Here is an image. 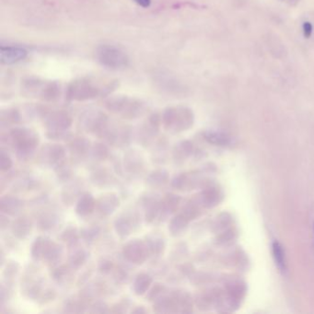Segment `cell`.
I'll use <instances>...</instances> for the list:
<instances>
[{
    "mask_svg": "<svg viewBox=\"0 0 314 314\" xmlns=\"http://www.w3.org/2000/svg\"><path fill=\"white\" fill-rule=\"evenodd\" d=\"M134 1L142 8H148L151 5V0H134Z\"/></svg>",
    "mask_w": 314,
    "mask_h": 314,
    "instance_id": "obj_44",
    "label": "cell"
},
{
    "mask_svg": "<svg viewBox=\"0 0 314 314\" xmlns=\"http://www.w3.org/2000/svg\"><path fill=\"white\" fill-rule=\"evenodd\" d=\"M89 311L93 313H105L108 312V306L104 302L99 301L91 307V309Z\"/></svg>",
    "mask_w": 314,
    "mask_h": 314,
    "instance_id": "obj_39",
    "label": "cell"
},
{
    "mask_svg": "<svg viewBox=\"0 0 314 314\" xmlns=\"http://www.w3.org/2000/svg\"><path fill=\"white\" fill-rule=\"evenodd\" d=\"M150 255L151 252L146 241L135 239L128 241L123 246V257L135 265H142Z\"/></svg>",
    "mask_w": 314,
    "mask_h": 314,
    "instance_id": "obj_4",
    "label": "cell"
},
{
    "mask_svg": "<svg viewBox=\"0 0 314 314\" xmlns=\"http://www.w3.org/2000/svg\"><path fill=\"white\" fill-rule=\"evenodd\" d=\"M113 264L112 261L108 259H102L99 262L98 269L103 274H108L113 269Z\"/></svg>",
    "mask_w": 314,
    "mask_h": 314,
    "instance_id": "obj_37",
    "label": "cell"
},
{
    "mask_svg": "<svg viewBox=\"0 0 314 314\" xmlns=\"http://www.w3.org/2000/svg\"><path fill=\"white\" fill-rule=\"evenodd\" d=\"M66 148L59 144H46L41 149L39 162L45 166H57L65 161Z\"/></svg>",
    "mask_w": 314,
    "mask_h": 314,
    "instance_id": "obj_5",
    "label": "cell"
},
{
    "mask_svg": "<svg viewBox=\"0 0 314 314\" xmlns=\"http://www.w3.org/2000/svg\"><path fill=\"white\" fill-rule=\"evenodd\" d=\"M129 306V300L128 299H123L119 301L117 304L113 306V312H124Z\"/></svg>",
    "mask_w": 314,
    "mask_h": 314,
    "instance_id": "obj_40",
    "label": "cell"
},
{
    "mask_svg": "<svg viewBox=\"0 0 314 314\" xmlns=\"http://www.w3.org/2000/svg\"><path fill=\"white\" fill-rule=\"evenodd\" d=\"M90 154L95 161L103 162L109 157L108 147L103 143H95L90 148Z\"/></svg>",
    "mask_w": 314,
    "mask_h": 314,
    "instance_id": "obj_28",
    "label": "cell"
},
{
    "mask_svg": "<svg viewBox=\"0 0 314 314\" xmlns=\"http://www.w3.org/2000/svg\"><path fill=\"white\" fill-rule=\"evenodd\" d=\"M180 200H181L180 197L173 195V194H167L162 199V208H163L165 219L168 216L172 215L173 212L176 211Z\"/></svg>",
    "mask_w": 314,
    "mask_h": 314,
    "instance_id": "obj_21",
    "label": "cell"
},
{
    "mask_svg": "<svg viewBox=\"0 0 314 314\" xmlns=\"http://www.w3.org/2000/svg\"><path fill=\"white\" fill-rule=\"evenodd\" d=\"M141 201L145 208V219L147 223L151 224L156 221H165L162 200L155 196L147 195V197L141 198Z\"/></svg>",
    "mask_w": 314,
    "mask_h": 314,
    "instance_id": "obj_6",
    "label": "cell"
},
{
    "mask_svg": "<svg viewBox=\"0 0 314 314\" xmlns=\"http://www.w3.org/2000/svg\"><path fill=\"white\" fill-rule=\"evenodd\" d=\"M10 136L16 148L17 157L23 161L33 155L40 142L38 134L29 128H13L10 130Z\"/></svg>",
    "mask_w": 314,
    "mask_h": 314,
    "instance_id": "obj_1",
    "label": "cell"
},
{
    "mask_svg": "<svg viewBox=\"0 0 314 314\" xmlns=\"http://www.w3.org/2000/svg\"><path fill=\"white\" fill-rule=\"evenodd\" d=\"M20 270V265L18 262L15 261H10L6 265L5 270H4V276L8 281L13 279Z\"/></svg>",
    "mask_w": 314,
    "mask_h": 314,
    "instance_id": "obj_34",
    "label": "cell"
},
{
    "mask_svg": "<svg viewBox=\"0 0 314 314\" xmlns=\"http://www.w3.org/2000/svg\"><path fill=\"white\" fill-rule=\"evenodd\" d=\"M58 221V216L53 211H45L39 216L38 225L43 231H48L53 229Z\"/></svg>",
    "mask_w": 314,
    "mask_h": 314,
    "instance_id": "obj_24",
    "label": "cell"
},
{
    "mask_svg": "<svg viewBox=\"0 0 314 314\" xmlns=\"http://www.w3.org/2000/svg\"><path fill=\"white\" fill-rule=\"evenodd\" d=\"M62 201L65 205L71 206L74 202L81 196V187L78 182H72L64 188L62 191Z\"/></svg>",
    "mask_w": 314,
    "mask_h": 314,
    "instance_id": "obj_20",
    "label": "cell"
},
{
    "mask_svg": "<svg viewBox=\"0 0 314 314\" xmlns=\"http://www.w3.org/2000/svg\"><path fill=\"white\" fill-rule=\"evenodd\" d=\"M115 277H116V279L118 281H120V282H123V281H127V278H128V274H127V272H124L123 269H117L116 272H115Z\"/></svg>",
    "mask_w": 314,
    "mask_h": 314,
    "instance_id": "obj_42",
    "label": "cell"
},
{
    "mask_svg": "<svg viewBox=\"0 0 314 314\" xmlns=\"http://www.w3.org/2000/svg\"><path fill=\"white\" fill-rule=\"evenodd\" d=\"M0 225H1V230H5L6 228H8L10 225V219H8V217L4 216V214H2L1 218H0Z\"/></svg>",
    "mask_w": 314,
    "mask_h": 314,
    "instance_id": "obj_43",
    "label": "cell"
},
{
    "mask_svg": "<svg viewBox=\"0 0 314 314\" xmlns=\"http://www.w3.org/2000/svg\"><path fill=\"white\" fill-rule=\"evenodd\" d=\"M302 30H303V35H304L305 38L309 39V38H310V36L312 35V33H313L312 24L309 21H305V22H303V25H302Z\"/></svg>",
    "mask_w": 314,
    "mask_h": 314,
    "instance_id": "obj_41",
    "label": "cell"
},
{
    "mask_svg": "<svg viewBox=\"0 0 314 314\" xmlns=\"http://www.w3.org/2000/svg\"><path fill=\"white\" fill-rule=\"evenodd\" d=\"M123 164L125 171L134 175L142 172L145 168V162L142 154L136 149H130L125 153L123 158Z\"/></svg>",
    "mask_w": 314,
    "mask_h": 314,
    "instance_id": "obj_8",
    "label": "cell"
},
{
    "mask_svg": "<svg viewBox=\"0 0 314 314\" xmlns=\"http://www.w3.org/2000/svg\"><path fill=\"white\" fill-rule=\"evenodd\" d=\"M120 205L117 196L113 193L104 194L96 200V208L103 216H108L115 211Z\"/></svg>",
    "mask_w": 314,
    "mask_h": 314,
    "instance_id": "obj_10",
    "label": "cell"
},
{
    "mask_svg": "<svg viewBox=\"0 0 314 314\" xmlns=\"http://www.w3.org/2000/svg\"><path fill=\"white\" fill-rule=\"evenodd\" d=\"M61 240L70 246L79 241V232L78 229L75 226H69L66 228L60 236Z\"/></svg>",
    "mask_w": 314,
    "mask_h": 314,
    "instance_id": "obj_29",
    "label": "cell"
},
{
    "mask_svg": "<svg viewBox=\"0 0 314 314\" xmlns=\"http://www.w3.org/2000/svg\"><path fill=\"white\" fill-rule=\"evenodd\" d=\"M99 89L90 85V82H78L70 88V97L78 101L92 99L97 96Z\"/></svg>",
    "mask_w": 314,
    "mask_h": 314,
    "instance_id": "obj_11",
    "label": "cell"
},
{
    "mask_svg": "<svg viewBox=\"0 0 314 314\" xmlns=\"http://www.w3.org/2000/svg\"><path fill=\"white\" fill-rule=\"evenodd\" d=\"M138 224V216L136 213H128L118 216L114 221V230L121 239H125L132 233Z\"/></svg>",
    "mask_w": 314,
    "mask_h": 314,
    "instance_id": "obj_7",
    "label": "cell"
},
{
    "mask_svg": "<svg viewBox=\"0 0 314 314\" xmlns=\"http://www.w3.org/2000/svg\"><path fill=\"white\" fill-rule=\"evenodd\" d=\"M186 183V175L184 173H181L179 175H176L174 178H172L171 185L172 188H175L178 190H181L182 187Z\"/></svg>",
    "mask_w": 314,
    "mask_h": 314,
    "instance_id": "obj_36",
    "label": "cell"
},
{
    "mask_svg": "<svg viewBox=\"0 0 314 314\" xmlns=\"http://www.w3.org/2000/svg\"><path fill=\"white\" fill-rule=\"evenodd\" d=\"M273 256H274L275 265L277 266V268L281 272H285L286 267H287L285 250H283V247L278 241H274L273 243Z\"/></svg>",
    "mask_w": 314,
    "mask_h": 314,
    "instance_id": "obj_27",
    "label": "cell"
},
{
    "mask_svg": "<svg viewBox=\"0 0 314 314\" xmlns=\"http://www.w3.org/2000/svg\"><path fill=\"white\" fill-rule=\"evenodd\" d=\"M166 288L162 283H156L153 285L151 289L147 291V299L149 301H155L159 297H161L163 293H165Z\"/></svg>",
    "mask_w": 314,
    "mask_h": 314,
    "instance_id": "obj_33",
    "label": "cell"
},
{
    "mask_svg": "<svg viewBox=\"0 0 314 314\" xmlns=\"http://www.w3.org/2000/svg\"><path fill=\"white\" fill-rule=\"evenodd\" d=\"M153 279L147 273H139L133 283V290L137 296L146 294L152 285Z\"/></svg>",
    "mask_w": 314,
    "mask_h": 314,
    "instance_id": "obj_18",
    "label": "cell"
},
{
    "mask_svg": "<svg viewBox=\"0 0 314 314\" xmlns=\"http://www.w3.org/2000/svg\"><path fill=\"white\" fill-rule=\"evenodd\" d=\"M101 233V229L98 226H88L83 228L80 231V236L87 242H93L98 239Z\"/></svg>",
    "mask_w": 314,
    "mask_h": 314,
    "instance_id": "obj_31",
    "label": "cell"
},
{
    "mask_svg": "<svg viewBox=\"0 0 314 314\" xmlns=\"http://www.w3.org/2000/svg\"><path fill=\"white\" fill-rule=\"evenodd\" d=\"M147 184L152 188L164 186L169 182V172L165 169L154 170L147 177Z\"/></svg>",
    "mask_w": 314,
    "mask_h": 314,
    "instance_id": "obj_19",
    "label": "cell"
},
{
    "mask_svg": "<svg viewBox=\"0 0 314 314\" xmlns=\"http://www.w3.org/2000/svg\"><path fill=\"white\" fill-rule=\"evenodd\" d=\"M96 58L106 69L122 70L128 67L129 58L123 50L113 45L104 44L96 50Z\"/></svg>",
    "mask_w": 314,
    "mask_h": 314,
    "instance_id": "obj_2",
    "label": "cell"
},
{
    "mask_svg": "<svg viewBox=\"0 0 314 314\" xmlns=\"http://www.w3.org/2000/svg\"><path fill=\"white\" fill-rule=\"evenodd\" d=\"M162 123L169 131L182 132L191 125V112L183 107H169L163 113Z\"/></svg>",
    "mask_w": 314,
    "mask_h": 314,
    "instance_id": "obj_3",
    "label": "cell"
},
{
    "mask_svg": "<svg viewBox=\"0 0 314 314\" xmlns=\"http://www.w3.org/2000/svg\"><path fill=\"white\" fill-rule=\"evenodd\" d=\"M72 269V268H71ZM67 266H59L53 271V278L58 283H63L69 279L70 276V270Z\"/></svg>",
    "mask_w": 314,
    "mask_h": 314,
    "instance_id": "obj_32",
    "label": "cell"
},
{
    "mask_svg": "<svg viewBox=\"0 0 314 314\" xmlns=\"http://www.w3.org/2000/svg\"><path fill=\"white\" fill-rule=\"evenodd\" d=\"M90 181L93 183L94 185L98 187L105 186L108 184L110 181V175L106 169L104 168H99L96 169L90 175Z\"/></svg>",
    "mask_w": 314,
    "mask_h": 314,
    "instance_id": "obj_26",
    "label": "cell"
},
{
    "mask_svg": "<svg viewBox=\"0 0 314 314\" xmlns=\"http://www.w3.org/2000/svg\"><path fill=\"white\" fill-rule=\"evenodd\" d=\"M147 309H145L144 306H138L136 307V309H133L132 313H146Z\"/></svg>",
    "mask_w": 314,
    "mask_h": 314,
    "instance_id": "obj_45",
    "label": "cell"
},
{
    "mask_svg": "<svg viewBox=\"0 0 314 314\" xmlns=\"http://www.w3.org/2000/svg\"><path fill=\"white\" fill-rule=\"evenodd\" d=\"M32 222L27 217H19L11 224V232L19 240H25L30 234Z\"/></svg>",
    "mask_w": 314,
    "mask_h": 314,
    "instance_id": "obj_16",
    "label": "cell"
},
{
    "mask_svg": "<svg viewBox=\"0 0 314 314\" xmlns=\"http://www.w3.org/2000/svg\"><path fill=\"white\" fill-rule=\"evenodd\" d=\"M90 141L85 138L73 139L69 144V150L72 157L76 160H81L90 152Z\"/></svg>",
    "mask_w": 314,
    "mask_h": 314,
    "instance_id": "obj_15",
    "label": "cell"
},
{
    "mask_svg": "<svg viewBox=\"0 0 314 314\" xmlns=\"http://www.w3.org/2000/svg\"><path fill=\"white\" fill-rule=\"evenodd\" d=\"M55 298V292L53 290H45L42 292V294L39 297L40 303H47L51 300H54Z\"/></svg>",
    "mask_w": 314,
    "mask_h": 314,
    "instance_id": "obj_38",
    "label": "cell"
},
{
    "mask_svg": "<svg viewBox=\"0 0 314 314\" xmlns=\"http://www.w3.org/2000/svg\"><path fill=\"white\" fill-rule=\"evenodd\" d=\"M88 257V252L79 245V241L69 246V262L70 268L78 269L81 267L86 263Z\"/></svg>",
    "mask_w": 314,
    "mask_h": 314,
    "instance_id": "obj_12",
    "label": "cell"
},
{
    "mask_svg": "<svg viewBox=\"0 0 314 314\" xmlns=\"http://www.w3.org/2000/svg\"><path fill=\"white\" fill-rule=\"evenodd\" d=\"M191 151V144L188 141H182L178 143L174 148L172 149V158L175 162L184 161Z\"/></svg>",
    "mask_w": 314,
    "mask_h": 314,
    "instance_id": "obj_25",
    "label": "cell"
},
{
    "mask_svg": "<svg viewBox=\"0 0 314 314\" xmlns=\"http://www.w3.org/2000/svg\"><path fill=\"white\" fill-rule=\"evenodd\" d=\"M187 227V221L185 216L178 215L172 217L169 224V231L172 237L182 235Z\"/></svg>",
    "mask_w": 314,
    "mask_h": 314,
    "instance_id": "obj_22",
    "label": "cell"
},
{
    "mask_svg": "<svg viewBox=\"0 0 314 314\" xmlns=\"http://www.w3.org/2000/svg\"><path fill=\"white\" fill-rule=\"evenodd\" d=\"M49 241V238L39 236L35 239L30 250V255L33 259L35 261L43 260L44 250L47 245V242Z\"/></svg>",
    "mask_w": 314,
    "mask_h": 314,
    "instance_id": "obj_23",
    "label": "cell"
},
{
    "mask_svg": "<svg viewBox=\"0 0 314 314\" xmlns=\"http://www.w3.org/2000/svg\"><path fill=\"white\" fill-rule=\"evenodd\" d=\"M147 245L154 256H162L166 248V242L163 236L158 232H153L146 237Z\"/></svg>",
    "mask_w": 314,
    "mask_h": 314,
    "instance_id": "obj_17",
    "label": "cell"
},
{
    "mask_svg": "<svg viewBox=\"0 0 314 314\" xmlns=\"http://www.w3.org/2000/svg\"><path fill=\"white\" fill-rule=\"evenodd\" d=\"M23 201L18 197L12 196H5L1 197L0 201V210L9 216H17L23 209Z\"/></svg>",
    "mask_w": 314,
    "mask_h": 314,
    "instance_id": "obj_13",
    "label": "cell"
},
{
    "mask_svg": "<svg viewBox=\"0 0 314 314\" xmlns=\"http://www.w3.org/2000/svg\"><path fill=\"white\" fill-rule=\"evenodd\" d=\"M96 208V200L91 194L84 193L77 202L76 214L80 217H86L93 213Z\"/></svg>",
    "mask_w": 314,
    "mask_h": 314,
    "instance_id": "obj_14",
    "label": "cell"
},
{
    "mask_svg": "<svg viewBox=\"0 0 314 314\" xmlns=\"http://www.w3.org/2000/svg\"><path fill=\"white\" fill-rule=\"evenodd\" d=\"M281 1H283V0H281Z\"/></svg>",
    "mask_w": 314,
    "mask_h": 314,
    "instance_id": "obj_46",
    "label": "cell"
},
{
    "mask_svg": "<svg viewBox=\"0 0 314 314\" xmlns=\"http://www.w3.org/2000/svg\"><path fill=\"white\" fill-rule=\"evenodd\" d=\"M56 176L59 181L62 182H69V180L73 176L72 169L69 167V164H67L65 161L59 163L58 165L55 168Z\"/></svg>",
    "mask_w": 314,
    "mask_h": 314,
    "instance_id": "obj_30",
    "label": "cell"
},
{
    "mask_svg": "<svg viewBox=\"0 0 314 314\" xmlns=\"http://www.w3.org/2000/svg\"><path fill=\"white\" fill-rule=\"evenodd\" d=\"M27 56V51L24 48L17 46H1L0 47V61L4 65H13L24 60Z\"/></svg>",
    "mask_w": 314,
    "mask_h": 314,
    "instance_id": "obj_9",
    "label": "cell"
},
{
    "mask_svg": "<svg viewBox=\"0 0 314 314\" xmlns=\"http://www.w3.org/2000/svg\"><path fill=\"white\" fill-rule=\"evenodd\" d=\"M12 166H13V162H12L11 158L7 153L1 151V154H0V170H1V172H9Z\"/></svg>",
    "mask_w": 314,
    "mask_h": 314,
    "instance_id": "obj_35",
    "label": "cell"
}]
</instances>
